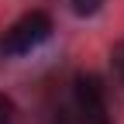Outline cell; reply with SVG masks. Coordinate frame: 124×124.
I'll use <instances>...</instances> for the list:
<instances>
[{"instance_id": "1", "label": "cell", "mask_w": 124, "mask_h": 124, "mask_svg": "<svg viewBox=\"0 0 124 124\" xmlns=\"http://www.w3.org/2000/svg\"><path fill=\"white\" fill-rule=\"evenodd\" d=\"M69 114L76 124H114L107 86L97 72H79L69 83Z\"/></svg>"}, {"instance_id": "2", "label": "cell", "mask_w": 124, "mask_h": 124, "mask_svg": "<svg viewBox=\"0 0 124 124\" xmlns=\"http://www.w3.org/2000/svg\"><path fill=\"white\" fill-rule=\"evenodd\" d=\"M52 31H55V21H52L48 10H38V7H35V10H24L21 17L4 31V38H0V52L10 55V59L31 55L35 48H41V45L52 38Z\"/></svg>"}, {"instance_id": "3", "label": "cell", "mask_w": 124, "mask_h": 124, "mask_svg": "<svg viewBox=\"0 0 124 124\" xmlns=\"http://www.w3.org/2000/svg\"><path fill=\"white\" fill-rule=\"evenodd\" d=\"M103 4H107V0H69V7L79 14V17H93V14H100Z\"/></svg>"}, {"instance_id": "4", "label": "cell", "mask_w": 124, "mask_h": 124, "mask_svg": "<svg viewBox=\"0 0 124 124\" xmlns=\"http://www.w3.org/2000/svg\"><path fill=\"white\" fill-rule=\"evenodd\" d=\"M110 69H114V76H117V83L124 86V38L110 48Z\"/></svg>"}, {"instance_id": "5", "label": "cell", "mask_w": 124, "mask_h": 124, "mask_svg": "<svg viewBox=\"0 0 124 124\" xmlns=\"http://www.w3.org/2000/svg\"><path fill=\"white\" fill-rule=\"evenodd\" d=\"M14 117H17V107H14V100L7 97V93H0V124H14Z\"/></svg>"}]
</instances>
